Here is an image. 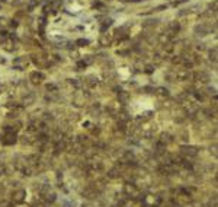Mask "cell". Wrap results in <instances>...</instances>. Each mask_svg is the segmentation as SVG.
<instances>
[{
    "label": "cell",
    "mask_w": 218,
    "mask_h": 207,
    "mask_svg": "<svg viewBox=\"0 0 218 207\" xmlns=\"http://www.w3.org/2000/svg\"><path fill=\"white\" fill-rule=\"evenodd\" d=\"M180 153L185 156L186 159H192V158H195L196 155H198V150H196V147H194V146H182Z\"/></svg>",
    "instance_id": "obj_4"
},
{
    "label": "cell",
    "mask_w": 218,
    "mask_h": 207,
    "mask_svg": "<svg viewBox=\"0 0 218 207\" xmlns=\"http://www.w3.org/2000/svg\"><path fill=\"white\" fill-rule=\"evenodd\" d=\"M159 95H160V96H167L169 93H167V90H164V89H159Z\"/></svg>",
    "instance_id": "obj_8"
},
{
    "label": "cell",
    "mask_w": 218,
    "mask_h": 207,
    "mask_svg": "<svg viewBox=\"0 0 218 207\" xmlns=\"http://www.w3.org/2000/svg\"><path fill=\"white\" fill-rule=\"evenodd\" d=\"M12 200L16 203V204H21L26 200V191L23 188H18L13 194H12Z\"/></svg>",
    "instance_id": "obj_3"
},
{
    "label": "cell",
    "mask_w": 218,
    "mask_h": 207,
    "mask_svg": "<svg viewBox=\"0 0 218 207\" xmlns=\"http://www.w3.org/2000/svg\"><path fill=\"white\" fill-rule=\"evenodd\" d=\"M18 140V136H16V131H9L6 130V133L3 134V139H1V143L6 144V146H12L15 144Z\"/></svg>",
    "instance_id": "obj_2"
},
{
    "label": "cell",
    "mask_w": 218,
    "mask_h": 207,
    "mask_svg": "<svg viewBox=\"0 0 218 207\" xmlns=\"http://www.w3.org/2000/svg\"><path fill=\"white\" fill-rule=\"evenodd\" d=\"M124 194L130 198H138L140 197V188L132 182H127L124 185Z\"/></svg>",
    "instance_id": "obj_1"
},
{
    "label": "cell",
    "mask_w": 218,
    "mask_h": 207,
    "mask_svg": "<svg viewBox=\"0 0 218 207\" xmlns=\"http://www.w3.org/2000/svg\"><path fill=\"white\" fill-rule=\"evenodd\" d=\"M121 176V169L118 166H115V168H112V169H109L108 171V178H112V179H115V178H118Z\"/></svg>",
    "instance_id": "obj_5"
},
{
    "label": "cell",
    "mask_w": 218,
    "mask_h": 207,
    "mask_svg": "<svg viewBox=\"0 0 218 207\" xmlns=\"http://www.w3.org/2000/svg\"><path fill=\"white\" fill-rule=\"evenodd\" d=\"M31 77L33 79V82L36 83V82H39V79H42V75H41V73H39V75H38V73H33Z\"/></svg>",
    "instance_id": "obj_7"
},
{
    "label": "cell",
    "mask_w": 218,
    "mask_h": 207,
    "mask_svg": "<svg viewBox=\"0 0 218 207\" xmlns=\"http://www.w3.org/2000/svg\"><path fill=\"white\" fill-rule=\"evenodd\" d=\"M35 207H45V206H44V204H36Z\"/></svg>",
    "instance_id": "obj_9"
},
{
    "label": "cell",
    "mask_w": 218,
    "mask_h": 207,
    "mask_svg": "<svg viewBox=\"0 0 218 207\" xmlns=\"http://www.w3.org/2000/svg\"><path fill=\"white\" fill-rule=\"evenodd\" d=\"M119 102H127L128 99H130V95L127 93V92H119Z\"/></svg>",
    "instance_id": "obj_6"
}]
</instances>
